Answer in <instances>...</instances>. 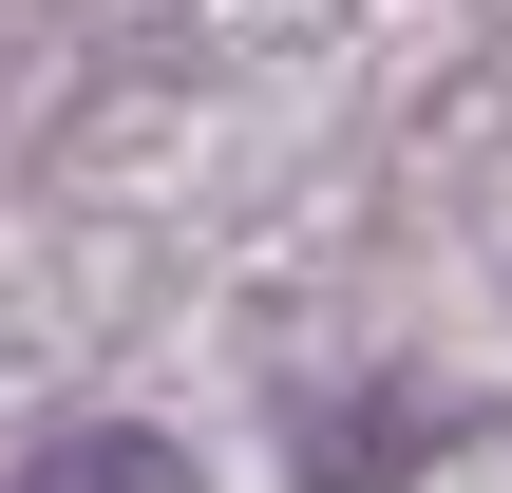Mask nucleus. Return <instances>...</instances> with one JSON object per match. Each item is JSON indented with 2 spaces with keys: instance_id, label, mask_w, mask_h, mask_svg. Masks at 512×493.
<instances>
[{
  "instance_id": "f257e3e1",
  "label": "nucleus",
  "mask_w": 512,
  "mask_h": 493,
  "mask_svg": "<svg viewBox=\"0 0 512 493\" xmlns=\"http://www.w3.org/2000/svg\"><path fill=\"white\" fill-rule=\"evenodd\" d=\"M19 493H209L171 437H133V418H76V437H38L19 456Z\"/></svg>"
}]
</instances>
